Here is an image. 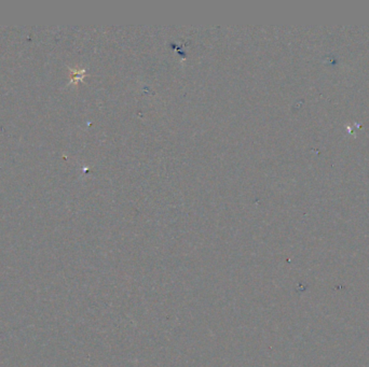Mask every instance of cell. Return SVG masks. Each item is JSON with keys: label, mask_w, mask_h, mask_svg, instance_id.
<instances>
[]
</instances>
